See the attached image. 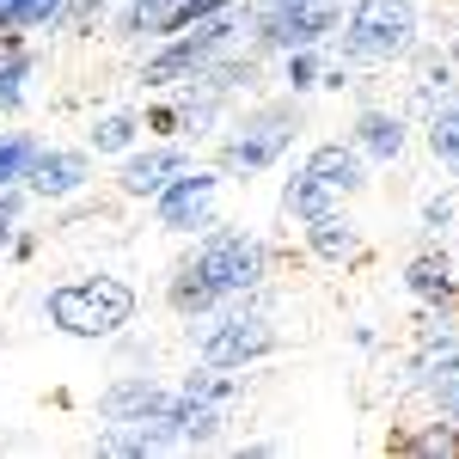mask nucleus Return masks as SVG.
Wrapping results in <instances>:
<instances>
[{"instance_id": "obj_1", "label": "nucleus", "mask_w": 459, "mask_h": 459, "mask_svg": "<svg viewBox=\"0 0 459 459\" xmlns=\"http://www.w3.org/2000/svg\"><path fill=\"white\" fill-rule=\"evenodd\" d=\"M270 276H276V246H270L264 233H251V227L214 221V227H203V233L190 239V251L172 264V276H166V307H172L184 325H196V318L233 307V300H251L257 288H270Z\"/></svg>"}, {"instance_id": "obj_2", "label": "nucleus", "mask_w": 459, "mask_h": 459, "mask_svg": "<svg viewBox=\"0 0 459 459\" xmlns=\"http://www.w3.org/2000/svg\"><path fill=\"white\" fill-rule=\"evenodd\" d=\"M300 129H307L300 99H288V92L282 99H246V105H233V117L214 135V166H221V178L276 172L288 147L300 142Z\"/></svg>"}, {"instance_id": "obj_3", "label": "nucleus", "mask_w": 459, "mask_h": 459, "mask_svg": "<svg viewBox=\"0 0 459 459\" xmlns=\"http://www.w3.org/2000/svg\"><path fill=\"white\" fill-rule=\"evenodd\" d=\"M37 313L49 331H62L74 343H110L117 331H129L135 313H142V294L123 282V276H74V282H56L43 300H37Z\"/></svg>"}, {"instance_id": "obj_4", "label": "nucleus", "mask_w": 459, "mask_h": 459, "mask_svg": "<svg viewBox=\"0 0 459 459\" xmlns=\"http://www.w3.org/2000/svg\"><path fill=\"white\" fill-rule=\"evenodd\" d=\"M331 49L350 68H392L423 49V0H343Z\"/></svg>"}, {"instance_id": "obj_5", "label": "nucleus", "mask_w": 459, "mask_h": 459, "mask_svg": "<svg viewBox=\"0 0 459 459\" xmlns=\"http://www.w3.org/2000/svg\"><path fill=\"white\" fill-rule=\"evenodd\" d=\"M239 43H246V13L227 6V13H214L203 25H190V31H172V37H160V43H147L142 68H135V86H142V92H172L190 74L209 68L214 56L239 49Z\"/></svg>"}, {"instance_id": "obj_6", "label": "nucleus", "mask_w": 459, "mask_h": 459, "mask_svg": "<svg viewBox=\"0 0 459 459\" xmlns=\"http://www.w3.org/2000/svg\"><path fill=\"white\" fill-rule=\"evenodd\" d=\"M264 307H270V294L257 288L251 300H233L221 313L196 318L190 325L196 331V361H209V368H257V361H270L282 350V331H276V318Z\"/></svg>"}, {"instance_id": "obj_7", "label": "nucleus", "mask_w": 459, "mask_h": 459, "mask_svg": "<svg viewBox=\"0 0 459 459\" xmlns=\"http://www.w3.org/2000/svg\"><path fill=\"white\" fill-rule=\"evenodd\" d=\"M221 184H227V178H221V166H214V160H209V166H203V160H196V166H184L178 178H166V184L147 196L153 227H160V233H172V239H196L203 227H214V221H221V214H214Z\"/></svg>"}, {"instance_id": "obj_8", "label": "nucleus", "mask_w": 459, "mask_h": 459, "mask_svg": "<svg viewBox=\"0 0 459 459\" xmlns=\"http://www.w3.org/2000/svg\"><path fill=\"white\" fill-rule=\"evenodd\" d=\"M92 184H99L92 147H68V142H43L31 172H25V190H31V203H43V209H62L74 196H86Z\"/></svg>"}, {"instance_id": "obj_9", "label": "nucleus", "mask_w": 459, "mask_h": 459, "mask_svg": "<svg viewBox=\"0 0 459 459\" xmlns=\"http://www.w3.org/2000/svg\"><path fill=\"white\" fill-rule=\"evenodd\" d=\"M343 25V0H300V6H288L276 19H264L257 31H251V49L257 56H288V49H318V43H331Z\"/></svg>"}, {"instance_id": "obj_10", "label": "nucleus", "mask_w": 459, "mask_h": 459, "mask_svg": "<svg viewBox=\"0 0 459 459\" xmlns=\"http://www.w3.org/2000/svg\"><path fill=\"white\" fill-rule=\"evenodd\" d=\"M184 166H196V142H147V147H129L123 160H117V178H110V190L123 196V203H147L166 178H178Z\"/></svg>"}, {"instance_id": "obj_11", "label": "nucleus", "mask_w": 459, "mask_h": 459, "mask_svg": "<svg viewBox=\"0 0 459 459\" xmlns=\"http://www.w3.org/2000/svg\"><path fill=\"white\" fill-rule=\"evenodd\" d=\"M172 398H178V386L153 380V374H117V380L99 392V423H153V429H166ZM166 435H172V429H166Z\"/></svg>"}, {"instance_id": "obj_12", "label": "nucleus", "mask_w": 459, "mask_h": 459, "mask_svg": "<svg viewBox=\"0 0 459 459\" xmlns=\"http://www.w3.org/2000/svg\"><path fill=\"white\" fill-rule=\"evenodd\" d=\"M300 172L313 178L318 190H331L337 203H355V196L374 184V178H368L374 166L355 153V142H313L307 153H300Z\"/></svg>"}, {"instance_id": "obj_13", "label": "nucleus", "mask_w": 459, "mask_h": 459, "mask_svg": "<svg viewBox=\"0 0 459 459\" xmlns=\"http://www.w3.org/2000/svg\"><path fill=\"white\" fill-rule=\"evenodd\" d=\"M350 142L368 166H398L411 153V117L392 105H361L350 123Z\"/></svg>"}, {"instance_id": "obj_14", "label": "nucleus", "mask_w": 459, "mask_h": 459, "mask_svg": "<svg viewBox=\"0 0 459 459\" xmlns=\"http://www.w3.org/2000/svg\"><path fill=\"white\" fill-rule=\"evenodd\" d=\"M404 294L417 300V307H441V313H454L459 318V270H454V257L441 246H423L411 264H404Z\"/></svg>"}, {"instance_id": "obj_15", "label": "nucleus", "mask_w": 459, "mask_h": 459, "mask_svg": "<svg viewBox=\"0 0 459 459\" xmlns=\"http://www.w3.org/2000/svg\"><path fill=\"white\" fill-rule=\"evenodd\" d=\"M300 239H307V251H313L318 264H337V270L368 257V233L355 227L350 203H343V209H331V214H313V221H300Z\"/></svg>"}, {"instance_id": "obj_16", "label": "nucleus", "mask_w": 459, "mask_h": 459, "mask_svg": "<svg viewBox=\"0 0 459 459\" xmlns=\"http://www.w3.org/2000/svg\"><path fill=\"white\" fill-rule=\"evenodd\" d=\"M172 13H178V0H117L110 6V37L147 49V43L172 37Z\"/></svg>"}, {"instance_id": "obj_17", "label": "nucleus", "mask_w": 459, "mask_h": 459, "mask_svg": "<svg viewBox=\"0 0 459 459\" xmlns=\"http://www.w3.org/2000/svg\"><path fill=\"white\" fill-rule=\"evenodd\" d=\"M386 454H404V459H459V423H447V417H435V411H429L423 423L392 429V435H386Z\"/></svg>"}, {"instance_id": "obj_18", "label": "nucleus", "mask_w": 459, "mask_h": 459, "mask_svg": "<svg viewBox=\"0 0 459 459\" xmlns=\"http://www.w3.org/2000/svg\"><path fill=\"white\" fill-rule=\"evenodd\" d=\"M142 110H99L92 123H86V147H92V160H123L129 147H142Z\"/></svg>"}, {"instance_id": "obj_19", "label": "nucleus", "mask_w": 459, "mask_h": 459, "mask_svg": "<svg viewBox=\"0 0 459 459\" xmlns=\"http://www.w3.org/2000/svg\"><path fill=\"white\" fill-rule=\"evenodd\" d=\"M43 74V56L31 43L25 49H0V117H19L31 105V80Z\"/></svg>"}, {"instance_id": "obj_20", "label": "nucleus", "mask_w": 459, "mask_h": 459, "mask_svg": "<svg viewBox=\"0 0 459 459\" xmlns=\"http://www.w3.org/2000/svg\"><path fill=\"white\" fill-rule=\"evenodd\" d=\"M331 209H343V203H337L331 190H318V184L300 172V166L282 178V214L294 221V227H300V221H313V214H331Z\"/></svg>"}, {"instance_id": "obj_21", "label": "nucleus", "mask_w": 459, "mask_h": 459, "mask_svg": "<svg viewBox=\"0 0 459 459\" xmlns=\"http://www.w3.org/2000/svg\"><path fill=\"white\" fill-rule=\"evenodd\" d=\"M318 68H325V43L318 49H288V56H276V86L288 99H307V92H318Z\"/></svg>"}, {"instance_id": "obj_22", "label": "nucleus", "mask_w": 459, "mask_h": 459, "mask_svg": "<svg viewBox=\"0 0 459 459\" xmlns=\"http://www.w3.org/2000/svg\"><path fill=\"white\" fill-rule=\"evenodd\" d=\"M37 147H43V135H37V129H0V190L25 184Z\"/></svg>"}, {"instance_id": "obj_23", "label": "nucleus", "mask_w": 459, "mask_h": 459, "mask_svg": "<svg viewBox=\"0 0 459 459\" xmlns=\"http://www.w3.org/2000/svg\"><path fill=\"white\" fill-rule=\"evenodd\" d=\"M110 6H117V0H62V19H56V31L92 37L99 25H110Z\"/></svg>"}, {"instance_id": "obj_24", "label": "nucleus", "mask_w": 459, "mask_h": 459, "mask_svg": "<svg viewBox=\"0 0 459 459\" xmlns=\"http://www.w3.org/2000/svg\"><path fill=\"white\" fill-rule=\"evenodd\" d=\"M454 214H459V190H435V196H423V209H417V233L423 239H441L454 227Z\"/></svg>"}, {"instance_id": "obj_25", "label": "nucleus", "mask_w": 459, "mask_h": 459, "mask_svg": "<svg viewBox=\"0 0 459 459\" xmlns=\"http://www.w3.org/2000/svg\"><path fill=\"white\" fill-rule=\"evenodd\" d=\"M25 209H31V190H25V184L0 190V257H6V246L19 239V227H25Z\"/></svg>"}, {"instance_id": "obj_26", "label": "nucleus", "mask_w": 459, "mask_h": 459, "mask_svg": "<svg viewBox=\"0 0 459 459\" xmlns=\"http://www.w3.org/2000/svg\"><path fill=\"white\" fill-rule=\"evenodd\" d=\"M142 129H147V142H184V135H178V105L172 99H153V105L142 110Z\"/></svg>"}, {"instance_id": "obj_27", "label": "nucleus", "mask_w": 459, "mask_h": 459, "mask_svg": "<svg viewBox=\"0 0 459 459\" xmlns=\"http://www.w3.org/2000/svg\"><path fill=\"white\" fill-rule=\"evenodd\" d=\"M227 6H239V0H178V13H172V31H190V25H203V19H214V13H227Z\"/></svg>"}, {"instance_id": "obj_28", "label": "nucleus", "mask_w": 459, "mask_h": 459, "mask_svg": "<svg viewBox=\"0 0 459 459\" xmlns=\"http://www.w3.org/2000/svg\"><path fill=\"white\" fill-rule=\"evenodd\" d=\"M423 398H429V411H435V417H447V423H459V374H447V380H435V386H429Z\"/></svg>"}, {"instance_id": "obj_29", "label": "nucleus", "mask_w": 459, "mask_h": 459, "mask_svg": "<svg viewBox=\"0 0 459 459\" xmlns=\"http://www.w3.org/2000/svg\"><path fill=\"white\" fill-rule=\"evenodd\" d=\"M288 6H300V0H239V13H246V37L264 25V19H276V13H288Z\"/></svg>"}, {"instance_id": "obj_30", "label": "nucleus", "mask_w": 459, "mask_h": 459, "mask_svg": "<svg viewBox=\"0 0 459 459\" xmlns=\"http://www.w3.org/2000/svg\"><path fill=\"white\" fill-rule=\"evenodd\" d=\"M233 454H251V459H270V454H288L282 435H257V441H227Z\"/></svg>"}, {"instance_id": "obj_31", "label": "nucleus", "mask_w": 459, "mask_h": 459, "mask_svg": "<svg viewBox=\"0 0 459 459\" xmlns=\"http://www.w3.org/2000/svg\"><path fill=\"white\" fill-rule=\"evenodd\" d=\"M37 246H43V239H37L31 227H19V239L6 246V257H13V264H31V257H37Z\"/></svg>"}, {"instance_id": "obj_32", "label": "nucleus", "mask_w": 459, "mask_h": 459, "mask_svg": "<svg viewBox=\"0 0 459 459\" xmlns=\"http://www.w3.org/2000/svg\"><path fill=\"white\" fill-rule=\"evenodd\" d=\"M117 355H123V361H153V343H142V337H123V331H117Z\"/></svg>"}, {"instance_id": "obj_33", "label": "nucleus", "mask_w": 459, "mask_h": 459, "mask_svg": "<svg viewBox=\"0 0 459 459\" xmlns=\"http://www.w3.org/2000/svg\"><path fill=\"white\" fill-rule=\"evenodd\" d=\"M350 343H355V350H374V343H380V331H374V325H355Z\"/></svg>"}]
</instances>
